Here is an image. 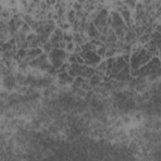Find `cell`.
<instances>
[{
  "label": "cell",
  "instance_id": "1",
  "mask_svg": "<svg viewBox=\"0 0 161 161\" xmlns=\"http://www.w3.org/2000/svg\"><path fill=\"white\" fill-rule=\"evenodd\" d=\"M151 59H152V53L150 50H147V49L137 50L130 57V67L133 70H137L138 68L147 64Z\"/></svg>",
  "mask_w": 161,
  "mask_h": 161
},
{
  "label": "cell",
  "instance_id": "2",
  "mask_svg": "<svg viewBox=\"0 0 161 161\" xmlns=\"http://www.w3.org/2000/svg\"><path fill=\"white\" fill-rule=\"evenodd\" d=\"M160 70V60L157 57L152 58L147 64H145L143 67L138 68L137 72H135V74H140V75H146L150 73H157Z\"/></svg>",
  "mask_w": 161,
  "mask_h": 161
}]
</instances>
